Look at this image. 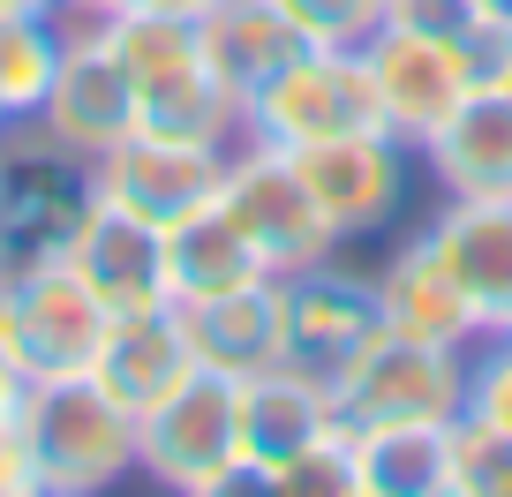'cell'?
Wrapping results in <instances>:
<instances>
[{"label": "cell", "mask_w": 512, "mask_h": 497, "mask_svg": "<svg viewBox=\"0 0 512 497\" xmlns=\"http://www.w3.org/2000/svg\"><path fill=\"white\" fill-rule=\"evenodd\" d=\"M415 159L445 196H512V98L497 83H475L415 144Z\"/></svg>", "instance_id": "obj_16"}, {"label": "cell", "mask_w": 512, "mask_h": 497, "mask_svg": "<svg viewBox=\"0 0 512 497\" xmlns=\"http://www.w3.org/2000/svg\"><path fill=\"white\" fill-rule=\"evenodd\" d=\"M475 16H512V0H467Z\"/></svg>", "instance_id": "obj_31"}, {"label": "cell", "mask_w": 512, "mask_h": 497, "mask_svg": "<svg viewBox=\"0 0 512 497\" xmlns=\"http://www.w3.org/2000/svg\"><path fill=\"white\" fill-rule=\"evenodd\" d=\"M23 445L38 497H98L136 475V415L91 369L23 385Z\"/></svg>", "instance_id": "obj_1"}, {"label": "cell", "mask_w": 512, "mask_h": 497, "mask_svg": "<svg viewBox=\"0 0 512 497\" xmlns=\"http://www.w3.org/2000/svg\"><path fill=\"white\" fill-rule=\"evenodd\" d=\"M226 181V151H204V144H174V136H128V144H113L106 159L91 166V189L106 196V204L136 211L144 226H174L189 219L196 204H211Z\"/></svg>", "instance_id": "obj_12"}, {"label": "cell", "mask_w": 512, "mask_h": 497, "mask_svg": "<svg viewBox=\"0 0 512 497\" xmlns=\"http://www.w3.org/2000/svg\"><path fill=\"white\" fill-rule=\"evenodd\" d=\"M76 279L98 302L121 317V309H166V272H159V226H144L136 211L106 204L98 189H83V204L68 211L61 241H53Z\"/></svg>", "instance_id": "obj_11"}, {"label": "cell", "mask_w": 512, "mask_h": 497, "mask_svg": "<svg viewBox=\"0 0 512 497\" xmlns=\"http://www.w3.org/2000/svg\"><path fill=\"white\" fill-rule=\"evenodd\" d=\"M377 129H384V98L362 46H302L264 91L241 98V136H264L279 151H309L332 136H377Z\"/></svg>", "instance_id": "obj_3"}, {"label": "cell", "mask_w": 512, "mask_h": 497, "mask_svg": "<svg viewBox=\"0 0 512 497\" xmlns=\"http://www.w3.org/2000/svg\"><path fill=\"white\" fill-rule=\"evenodd\" d=\"M505 339H512V332H505Z\"/></svg>", "instance_id": "obj_33"}, {"label": "cell", "mask_w": 512, "mask_h": 497, "mask_svg": "<svg viewBox=\"0 0 512 497\" xmlns=\"http://www.w3.org/2000/svg\"><path fill=\"white\" fill-rule=\"evenodd\" d=\"M8 129H16V113H8V98H0V136H8Z\"/></svg>", "instance_id": "obj_32"}, {"label": "cell", "mask_w": 512, "mask_h": 497, "mask_svg": "<svg viewBox=\"0 0 512 497\" xmlns=\"http://www.w3.org/2000/svg\"><path fill=\"white\" fill-rule=\"evenodd\" d=\"M362 53H369V76H377V98H384V129L400 136V144H422V136L482 83L475 53H467V31L377 23V38H369Z\"/></svg>", "instance_id": "obj_8"}, {"label": "cell", "mask_w": 512, "mask_h": 497, "mask_svg": "<svg viewBox=\"0 0 512 497\" xmlns=\"http://www.w3.org/2000/svg\"><path fill=\"white\" fill-rule=\"evenodd\" d=\"M136 475L174 490V497L249 490L241 452H234V377L196 362L181 385H166L159 400L136 415Z\"/></svg>", "instance_id": "obj_4"}, {"label": "cell", "mask_w": 512, "mask_h": 497, "mask_svg": "<svg viewBox=\"0 0 512 497\" xmlns=\"http://www.w3.org/2000/svg\"><path fill=\"white\" fill-rule=\"evenodd\" d=\"M384 23H407V31H467L475 8L467 0H384Z\"/></svg>", "instance_id": "obj_27"}, {"label": "cell", "mask_w": 512, "mask_h": 497, "mask_svg": "<svg viewBox=\"0 0 512 497\" xmlns=\"http://www.w3.org/2000/svg\"><path fill=\"white\" fill-rule=\"evenodd\" d=\"M159 272H166V302L189 309V302H211V294H234V287H249V279H264L272 264H264V249L249 241V226L211 196L189 219L159 226Z\"/></svg>", "instance_id": "obj_18"}, {"label": "cell", "mask_w": 512, "mask_h": 497, "mask_svg": "<svg viewBox=\"0 0 512 497\" xmlns=\"http://www.w3.org/2000/svg\"><path fill=\"white\" fill-rule=\"evenodd\" d=\"M174 317H181V332H189L196 362L234 377V385L294 362L287 354V279L279 272L249 279V287H234V294H211V302H189V309H174Z\"/></svg>", "instance_id": "obj_14"}, {"label": "cell", "mask_w": 512, "mask_h": 497, "mask_svg": "<svg viewBox=\"0 0 512 497\" xmlns=\"http://www.w3.org/2000/svg\"><path fill=\"white\" fill-rule=\"evenodd\" d=\"M482 83H497V91L512 98V31H505V46L490 53V76H482Z\"/></svg>", "instance_id": "obj_28"}, {"label": "cell", "mask_w": 512, "mask_h": 497, "mask_svg": "<svg viewBox=\"0 0 512 497\" xmlns=\"http://www.w3.org/2000/svg\"><path fill=\"white\" fill-rule=\"evenodd\" d=\"M347 430L332 400V377L302 362H279L264 377H241L234 385V452H241V475L249 490H264V475H279L287 460H302L309 445Z\"/></svg>", "instance_id": "obj_9"}, {"label": "cell", "mask_w": 512, "mask_h": 497, "mask_svg": "<svg viewBox=\"0 0 512 497\" xmlns=\"http://www.w3.org/2000/svg\"><path fill=\"white\" fill-rule=\"evenodd\" d=\"M113 309L76 279L61 249H0V362L16 377L91 369Z\"/></svg>", "instance_id": "obj_2"}, {"label": "cell", "mask_w": 512, "mask_h": 497, "mask_svg": "<svg viewBox=\"0 0 512 497\" xmlns=\"http://www.w3.org/2000/svg\"><path fill=\"white\" fill-rule=\"evenodd\" d=\"M31 129L46 136L53 151H68L76 166H98L113 144L136 136V83H128V68L113 61V46H106L98 23L68 31L61 76H53L46 106L31 113Z\"/></svg>", "instance_id": "obj_7"}, {"label": "cell", "mask_w": 512, "mask_h": 497, "mask_svg": "<svg viewBox=\"0 0 512 497\" xmlns=\"http://www.w3.org/2000/svg\"><path fill=\"white\" fill-rule=\"evenodd\" d=\"M196 31H204L211 68L234 83V98L264 91V83H272L279 68L309 46V38L279 16V0H219V8H204V16H196Z\"/></svg>", "instance_id": "obj_21"}, {"label": "cell", "mask_w": 512, "mask_h": 497, "mask_svg": "<svg viewBox=\"0 0 512 497\" xmlns=\"http://www.w3.org/2000/svg\"><path fill=\"white\" fill-rule=\"evenodd\" d=\"M294 166H302L317 211L332 219V234L362 241V234L400 219L407 174H415V144H400V136H384V129L377 136H332V144L294 151Z\"/></svg>", "instance_id": "obj_10"}, {"label": "cell", "mask_w": 512, "mask_h": 497, "mask_svg": "<svg viewBox=\"0 0 512 497\" xmlns=\"http://www.w3.org/2000/svg\"><path fill=\"white\" fill-rule=\"evenodd\" d=\"M369 287H377V324H384V332H400V339L460 347V354H475L482 339H490L482 309L467 302V287L452 279V264L430 249V234L400 241V249L369 272Z\"/></svg>", "instance_id": "obj_13"}, {"label": "cell", "mask_w": 512, "mask_h": 497, "mask_svg": "<svg viewBox=\"0 0 512 497\" xmlns=\"http://www.w3.org/2000/svg\"><path fill=\"white\" fill-rule=\"evenodd\" d=\"M219 204L249 226V241L264 249V264H272L279 279H287V272H309V264H324V257L339 249V234H332V219L317 211V196H309L294 151L264 144V136H241V144L226 151Z\"/></svg>", "instance_id": "obj_6"}, {"label": "cell", "mask_w": 512, "mask_h": 497, "mask_svg": "<svg viewBox=\"0 0 512 497\" xmlns=\"http://www.w3.org/2000/svg\"><path fill=\"white\" fill-rule=\"evenodd\" d=\"M61 0H0V16H53Z\"/></svg>", "instance_id": "obj_30"}, {"label": "cell", "mask_w": 512, "mask_h": 497, "mask_svg": "<svg viewBox=\"0 0 512 497\" xmlns=\"http://www.w3.org/2000/svg\"><path fill=\"white\" fill-rule=\"evenodd\" d=\"M332 400L347 422H452L467 407V354L369 332L332 369Z\"/></svg>", "instance_id": "obj_5"}, {"label": "cell", "mask_w": 512, "mask_h": 497, "mask_svg": "<svg viewBox=\"0 0 512 497\" xmlns=\"http://www.w3.org/2000/svg\"><path fill=\"white\" fill-rule=\"evenodd\" d=\"M128 8H166V16H204V8H219V0H128Z\"/></svg>", "instance_id": "obj_29"}, {"label": "cell", "mask_w": 512, "mask_h": 497, "mask_svg": "<svg viewBox=\"0 0 512 497\" xmlns=\"http://www.w3.org/2000/svg\"><path fill=\"white\" fill-rule=\"evenodd\" d=\"M422 234L482 309L490 339L512 332V196H445V211Z\"/></svg>", "instance_id": "obj_15"}, {"label": "cell", "mask_w": 512, "mask_h": 497, "mask_svg": "<svg viewBox=\"0 0 512 497\" xmlns=\"http://www.w3.org/2000/svg\"><path fill=\"white\" fill-rule=\"evenodd\" d=\"M445 497H512V437L460 407L445 430Z\"/></svg>", "instance_id": "obj_23"}, {"label": "cell", "mask_w": 512, "mask_h": 497, "mask_svg": "<svg viewBox=\"0 0 512 497\" xmlns=\"http://www.w3.org/2000/svg\"><path fill=\"white\" fill-rule=\"evenodd\" d=\"M452 422H347L354 497H445Z\"/></svg>", "instance_id": "obj_20"}, {"label": "cell", "mask_w": 512, "mask_h": 497, "mask_svg": "<svg viewBox=\"0 0 512 497\" xmlns=\"http://www.w3.org/2000/svg\"><path fill=\"white\" fill-rule=\"evenodd\" d=\"M467 415L490 422L497 437H512V339H482L467 354Z\"/></svg>", "instance_id": "obj_25"}, {"label": "cell", "mask_w": 512, "mask_h": 497, "mask_svg": "<svg viewBox=\"0 0 512 497\" xmlns=\"http://www.w3.org/2000/svg\"><path fill=\"white\" fill-rule=\"evenodd\" d=\"M264 490H279V497H309V490L354 497V452H347V430L324 437V445H309L302 460H287L279 475H264Z\"/></svg>", "instance_id": "obj_26"}, {"label": "cell", "mask_w": 512, "mask_h": 497, "mask_svg": "<svg viewBox=\"0 0 512 497\" xmlns=\"http://www.w3.org/2000/svg\"><path fill=\"white\" fill-rule=\"evenodd\" d=\"M68 53V23L61 16H0V98L16 121H31L46 106L53 76Z\"/></svg>", "instance_id": "obj_22"}, {"label": "cell", "mask_w": 512, "mask_h": 497, "mask_svg": "<svg viewBox=\"0 0 512 497\" xmlns=\"http://www.w3.org/2000/svg\"><path fill=\"white\" fill-rule=\"evenodd\" d=\"M189 369H196V354H189V332H181L174 302H166V309H121V317H106L98 354H91V377L128 407V415H144V407L159 400L166 385H181Z\"/></svg>", "instance_id": "obj_19"}, {"label": "cell", "mask_w": 512, "mask_h": 497, "mask_svg": "<svg viewBox=\"0 0 512 497\" xmlns=\"http://www.w3.org/2000/svg\"><path fill=\"white\" fill-rule=\"evenodd\" d=\"M279 16L309 46H369L384 23V0H279Z\"/></svg>", "instance_id": "obj_24"}, {"label": "cell", "mask_w": 512, "mask_h": 497, "mask_svg": "<svg viewBox=\"0 0 512 497\" xmlns=\"http://www.w3.org/2000/svg\"><path fill=\"white\" fill-rule=\"evenodd\" d=\"M369 332H384L369 272H339L332 257L309 264V272H287V354L302 369H324V377H332Z\"/></svg>", "instance_id": "obj_17"}]
</instances>
